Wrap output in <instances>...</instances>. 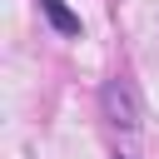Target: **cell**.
Wrapping results in <instances>:
<instances>
[{
    "label": "cell",
    "mask_w": 159,
    "mask_h": 159,
    "mask_svg": "<svg viewBox=\"0 0 159 159\" xmlns=\"http://www.w3.org/2000/svg\"><path fill=\"white\" fill-rule=\"evenodd\" d=\"M99 104H104V119H109L114 129H139V94H134V84H129L124 75L104 80Z\"/></svg>",
    "instance_id": "obj_1"
},
{
    "label": "cell",
    "mask_w": 159,
    "mask_h": 159,
    "mask_svg": "<svg viewBox=\"0 0 159 159\" xmlns=\"http://www.w3.org/2000/svg\"><path fill=\"white\" fill-rule=\"evenodd\" d=\"M40 10H45V20H50L60 35H80V15H75L65 0H40Z\"/></svg>",
    "instance_id": "obj_2"
}]
</instances>
